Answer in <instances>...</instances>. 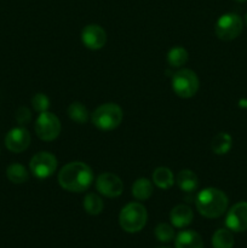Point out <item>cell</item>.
I'll return each instance as SVG.
<instances>
[{
	"label": "cell",
	"mask_w": 247,
	"mask_h": 248,
	"mask_svg": "<svg viewBox=\"0 0 247 248\" xmlns=\"http://www.w3.org/2000/svg\"><path fill=\"white\" fill-rule=\"evenodd\" d=\"M124 119V111L116 103L101 104L91 114V121L98 130L113 131L121 124Z\"/></svg>",
	"instance_id": "cell-3"
},
{
	"label": "cell",
	"mask_w": 247,
	"mask_h": 248,
	"mask_svg": "<svg viewBox=\"0 0 247 248\" xmlns=\"http://www.w3.org/2000/svg\"><path fill=\"white\" fill-rule=\"evenodd\" d=\"M176 248H203V241L200 235L194 230H184L176 237Z\"/></svg>",
	"instance_id": "cell-14"
},
{
	"label": "cell",
	"mask_w": 247,
	"mask_h": 248,
	"mask_svg": "<svg viewBox=\"0 0 247 248\" xmlns=\"http://www.w3.org/2000/svg\"><path fill=\"white\" fill-rule=\"evenodd\" d=\"M36 136L40 138L41 140L45 142H52L56 138L60 136L61 130H62V125L58 119L53 113L50 111H44V113L39 114L38 119L35 121V126H34Z\"/></svg>",
	"instance_id": "cell-7"
},
{
	"label": "cell",
	"mask_w": 247,
	"mask_h": 248,
	"mask_svg": "<svg viewBox=\"0 0 247 248\" xmlns=\"http://www.w3.org/2000/svg\"><path fill=\"white\" fill-rule=\"evenodd\" d=\"M188 51L182 46H174L167 52V63L173 68H181L188 62Z\"/></svg>",
	"instance_id": "cell-23"
},
{
	"label": "cell",
	"mask_w": 247,
	"mask_h": 248,
	"mask_svg": "<svg viewBox=\"0 0 247 248\" xmlns=\"http://www.w3.org/2000/svg\"><path fill=\"white\" fill-rule=\"evenodd\" d=\"M148 220L147 208L139 202H130L121 210L119 223L126 232H138L145 227Z\"/></svg>",
	"instance_id": "cell-4"
},
{
	"label": "cell",
	"mask_w": 247,
	"mask_h": 248,
	"mask_svg": "<svg viewBox=\"0 0 247 248\" xmlns=\"http://www.w3.org/2000/svg\"><path fill=\"white\" fill-rule=\"evenodd\" d=\"M232 147V138L229 133L219 132L211 140V149L217 155H225Z\"/></svg>",
	"instance_id": "cell-16"
},
{
	"label": "cell",
	"mask_w": 247,
	"mask_h": 248,
	"mask_svg": "<svg viewBox=\"0 0 247 248\" xmlns=\"http://www.w3.org/2000/svg\"><path fill=\"white\" fill-rule=\"evenodd\" d=\"M225 225L228 229L234 232H242L247 230V202L235 203L228 211L227 218H225Z\"/></svg>",
	"instance_id": "cell-10"
},
{
	"label": "cell",
	"mask_w": 247,
	"mask_h": 248,
	"mask_svg": "<svg viewBox=\"0 0 247 248\" xmlns=\"http://www.w3.org/2000/svg\"><path fill=\"white\" fill-rule=\"evenodd\" d=\"M234 1H236V2H245V1H247V0H234Z\"/></svg>",
	"instance_id": "cell-27"
},
{
	"label": "cell",
	"mask_w": 247,
	"mask_h": 248,
	"mask_svg": "<svg viewBox=\"0 0 247 248\" xmlns=\"http://www.w3.org/2000/svg\"><path fill=\"white\" fill-rule=\"evenodd\" d=\"M81 41L90 50H101L107 43V33L98 24H89L82 28Z\"/></svg>",
	"instance_id": "cell-11"
},
{
	"label": "cell",
	"mask_w": 247,
	"mask_h": 248,
	"mask_svg": "<svg viewBox=\"0 0 247 248\" xmlns=\"http://www.w3.org/2000/svg\"><path fill=\"white\" fill-rule=\"evenodd\" d=\"M57 157L48 152H40L34 155L29 162V169L34 177L45 179L52 176L57 170Z\"/></svg>",
	"instance_id": "cell-8"
},
{
	"label": "cell",
	"mask_w": 247,
	"mask_h": 248,
	"mask_svg": "<svg viewBox=\"0 0 247 248\" xmlns=\"http://www.w3.org/2000/svg\"><path fill=\"white\" fill-rule=\"evenodd\" d=\"M153 191V183L148 178H138L132 186V196L138 201L148 200Z\"/></svg>",
	"instance_id": "cell-18"
},
{
	"label": "cell",
	"mask_w": 247,
	"mask_h": 248,
	"mask_svg": "<svg viewBox=\"0 0 247 248\" xmlns=\"http://www.w3.org/2000/svg\"><path fill=\"white\" fill-rule=\"evenodd\" d=\"M93 172L91 167L81 161L67 164L58 172V183L64 190L70 193H82L91 186Z\"/></svg>",
	"instance_id": "cell-1"
},
{
	"label": "cell",
	"mask_w": 247,
	"mask_h": 248,
	"mask_svg": "<svg viewBox=\"0 0 247 248\" xmlns=\"http://www.w3.org/2000/svg\"><path fill=\"white\" fill-rule=\"evenodd\" d=\"M31 133L24 127H15L7 132L5 137V145L12 153L24 152L31 144Z\"/></svg>",
	"instance_id": "cell-12"
},
{
	"label": "cell",
	"mask_w": 247,
	"mask_h": 248,
	"mask_svg": "<svg viewBox=\"0 0 247 248\" xmlns=\"http://www.w3.org/2000/svg\"><path fill=\"white\" fill-rule=\"evenodd\" d=\"M68 116L70 120L77 124H86L90 118V113L86 107L81 102H73L67 109Z\"/></svg>",
	"instance_id": "cell-19"
},
{
	"label": "cell",
	"mask_w": 247,
	"mask_h": 248,
	"mask_svg": "<svg viewBox=\"0 0 247 248\" xmlns=\"http://www.w3.org/2000/svg\"><path fill=\"white\" fill-rule=\"evenodd\" d=\"M82 206H84L85 212L91 216H98L104 208L103 200L94 193H89L85 195Z\"/></svg>",
	"instance_id": "cell-21"
},
{
	"label": "cell",
	"mask_w": 247,
	"mask_h": 248,
	"mask_svg": "<svg viewBox=\"0 0 247 248\" xmlns=\"http://www.w3.org/2000/svg\"><path fill=\"white\" fill-rule=\"evenodd\" d=\"M16 120L19 125H26L31 120V113L27 107H19L16 111Z\"/></svg>",
	"instance_id": "cell-26"
},
{
	"label": "cell",
	"mask_w": 247,
	"mask_h": 248,
	"mask_svg": "<svg viewBox=\"0 0 247 248\" xmlns=\"http://www.w3.org/2000/svg\"><path fill=\"white\" fill-rule=\"evenodd\" d=\"M96 189L106 198H119L124 191V183L120 177L110 172L101 173L96 179Z\"/></svg>",
	"instance_id": "cell-9"
},
{
	"label": "cell",
	"mask_w": 247,
	"mask_h": 248,
	"mask_svg": "<svg viewBox=\"0 0 247 248\" xmlns=\"http://www.w3.org/2000/svg\"><path fill=\"white\" fill-rule=\"evenodd\" d=\"M194 213L189 206L177 205L170 212V220L176 228H185L193 222Z\"/></svg>",
	"instance_id": "cell-13"
},
{
	"label": "cell",
	"mask_w": 247,
	"mask_h": 248,
	"mask_svg": "<svg viewBox=\"0 0 247 248\" xmlns=\"http://www.w3.org/2000/svg\"><path fill=\"white\" fill-rule=\"evenodd\" d=\"M6 177L11 183L23 184L28 181L29 173L26 167L21 164H11L6 169Z\"/></svg>",
	"instance_id": "cell-20"
},
{
	"label": "cell",
	"mask_w": 247,
	"mask_h": 248,
	"mask_svg": "<svg viewBox=\"0 0 247 248\" xmlns=\"http://www.w3.org/2000/svg\"><path fill=\"white\" fill-rule=\"evenodd\" d=\"M31 106H33L34 110L39 111V113H44L47 111L50 108V98L46 96L45 93H35L31 98Z\"/></svg>",
	"instance_id": "cell-25"
},
{
	"label": "cell",
	"mask_w": 247,
	"mask_h": 248,
	"mask_svg": "<svg viewBox=\"0 0 247 248\" xmlns=\"http://www.w3.org/2000/svg\"><path fill=\"white\" fill-rule=\"evenodd\" d=\"M153 183L160 189H169L174 184V176L167 167H157L153 172Z\"/></svg>",
	"instance_id": "cell-17"
},
{
	"label": "cell",
	"mask_w": 247,
	"mask_h": 248,
	"mask_svg": "<svg viewBox=\"0 0 247 248\" xmlns=\"http://www.w3.org/2000/svg\"><path fill=\"white\" fill-rule=\"evenodd\" d=\"M244 28L242 18L236 14H224L217 19L215 26L216 35L224 41H232L241 34Z\"/></svg>",
	"instance_id": "cell-6"
},
{
	"label": "cell",
	"mask_w": 247,
	"mask_h": 248,
	"mask_svg": "<svg viewBox=\"0 0 247 248\" xmlns=\"http://www.w3.org/2000/svg\"><path fill=\"white\" fill-rule=\"evenodd\" d=\"M245 23H246V26H247V14H246V16H245Z\"/></svg>",
	"instance_id": "cell-28"
},
{
	"label": "cell",
	"mask_w": 247,
	"mask_h": 248,
	"mask_svg": "<svg viewBox=\"0 0 247 248\" xmlns=\"http://www.w3.org/2000/svg\"><path fill=\"white\" fill-rule=\"evenodd\" d=\"M177 186L185 193H193L199 186V178L191 170H182L177 174Z\"/></svg>",
	"instance_id": "cell-15"
},
{
	"label": "cell",
	"mask_w": 247,
	"mask_h": 248,
	"mask_svg": "<svg viewBox=\"0 0 247 248\" xmlns=\"http://www.w3.org/2000/svg\"><path fill=\"white\" fill-rule=\"evenodd\" d=\"M155 236L160 242H170L174 237V230L167 223H160L155 228Z\"/></svg>",
	"instance_id": "cell-24"
},
{
	"label": "cell",
	"mask_w": 247,
	"mask_h": 248,
	"mask_svg": "<svg viewBox=\"0 0 247 248\" xmlns=\"http://www.w3.org/2000/svg\"><path fill=\"white\" fill-rule=\"evenodd\" d=\"M234 242V235L229 229H218L212 236L213 248H232Z\"/></svg>",
	"instance_id": "cell-22"
},
{
	"label": "cell",
	"mask_w": 247,
	"mask_h": 248,
	"mask_svg": "<svg viewBox=\"0 0 247 248\" xmlns=\"http://www.w3.org/2000/svg\"><path fill=\"white\" fill-rule=\"evenodd\" d=\"M195 205L201 216L215 219L224 215L229 205V200L224 191L220 189L205 188L196 196Z\"/></svg>",
	"instance_id": "cell-2"
},
{
	"label": "cell",
	"mask_w": 247,
	"mask_h": 248,
	"mask_svg": "<svg viewBox=\"0 0 247 248\" xmlns=\"http://www.w3.org/2000/svg\"><path fill=\"white\" fill-rule=\"evenodd\" d=\"M172 90L181 98H191L200 87V81L191 69H179L172 77Z\"/></svg>",
	"instance_id": "cell-5"
},
{
	"label": "cell",
	"mask_w": 247,
	"mask_h": 248,
	"mask_svg": "<svg viewBox=\"0 0 247 248\" xmlns=\"http://www.w3.org/2000/svg\"><path fill=\"white\" fill-rule=\"evenodd\" d=\"M160 248H167V247H160Z\"/></svg>",
	"instance_id": "cell-29"
}]
</instances>
